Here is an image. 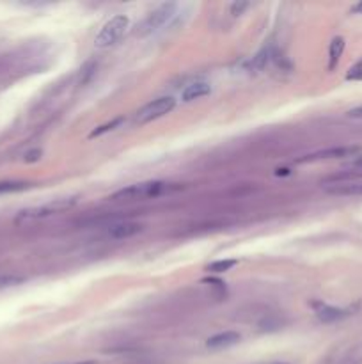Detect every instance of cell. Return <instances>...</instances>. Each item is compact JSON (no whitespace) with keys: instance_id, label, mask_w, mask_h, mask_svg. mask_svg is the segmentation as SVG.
Wrapping results in <instances>:
<instances>
[{"instance_id":"277c9868","label":"cell","mask_w":362,"mask_h":364,"mask_svg":"<svg viewBox=\"0 0 362 364\" xmlns=\"http://www.w3.org/2000/svg\"><path fill=\"white\" fill-rule=\"evenodd\" d=\"M128 25H130L128 16H125V14H115L114 18H110V20L102 27V30H99L94 40V45L98 46V48H107V46L115 45L123 37V34L128 29Z\"/></svg>"},{"instance_id":"ffe728a7","label":"cell","mask_w":362,"mask_h":364,"mask_svg":"<svg viewBox=\"0 0 362 364\" xmlns=\"http://www.w3.org/2000/svg\"><path fill=\"white\" fill-rule=\"evenodd\" d=\"M348 118H352V119H362V107L352 108V110L348 112Z\"/></svg>"},{"instance_id":"6da1fadb","label":"cell","mask_w":362,"mask_h":364,"mask_svg":"<svg viewBox=\"0 0 362 364\" xmlns=\"http://www.w3.org/2000/svg\"><path fill=\"white\" fill-rule=\"evenodd\" d=\"M179 187L165 181H144V183L130 185L126 188H121L112 196L114 201H137V199H149V197H158L164 194L174 192Z\"/></svg>"},{"instance_id":"7402d4cb","label":"cell","mask_w":362,"mask_h":364,"mask_svg":"<svg viewBox=\"0 0 362 364\" xmlns=\"http://www.w3.org/2000/svg\"><path fill=\"white\" fill-rule=\"evenodd\" d=\"M275 174L277 176H280V174H283V176H288V174H291V171H288V169H277Z\"/></svg>"},{"instance_id":"603a6c76","label":"cell","mask_w":362,"mask_h":364,"mask_svg":"<svg viewBox=\"0 0 362 364\" xmlns=\"http://www.w3.org/2000/svg\"><path fill=\"white\" fill-rule=\"evenodd\" d=\"M353 11H357V13H360V14H362V2H360V4H357V6L353 7Z\"/></svg>"},{"instance_id":"d6986e66","label":"cell","mask_w":362,"mask_h":364,"mask_svg":"<svg viewBox=\"0 0 362 364\" xmlns=\"http://www.w3.org/2000/svg\"><path fill=\"white\" fill-rule=\"evenodd\" d=\"M346 167L348 169H359V171H362V153H359L357 157H353V158H350V162L346 164Z\"/></svg>"},{"instance_id":"8fae6325","label":"cell","mask_w":362,"mask_h":364,"mask_svg":"<svg viewBox=\"0 0 362 364\" xmlns=\"http://www.w3.org/2000/svg\"><path fill=\"white\" fill-rule=\"evenodd\" d=\"M210 92H211V87L208 82H194L181 92V98H183V102L188 103V102H194V100L203 98V96H208Z\"/></svg>"},{"instance_id":"ba28073f","label":"cell","mask_w":362,"mask_h":364,"mask_svg":"<svg viewBox=\"0 0 362 364\" xmlns=\"http://www.w3.org/2000/svg\"><path fill=\"white\" fill-rule=\"evenodd\" d=\"M142 231V226L140 224H135V222H119V224H114L110 226L109 229V235L112 236L115 240H123V238H132L135 236L137 233Z\"/></svg>"},{"instance_id":"30bf717a","label":"cell","mask_w":362,"mask_h":364,"mask_svg":"<svg viewBox=\"0 0 362 364\" xmlns=\"http://www.w3.org/2000/svg\"><path fill=\"white\" fill-rule=\"evenodd\" d=\"M346 315H348V313H346L345 309L332 308V305H327V304H319L316 308V316L323 323H332V321L345 318Z\"/></svg>"},{"instance_id":"5bb4252c","label":"cell","mask_w":362,"mask_h":364,"mask_svg":"<svg viewBox=\"0 0 362 364\" xmlns=\"http://www.w3.org/2000/svg\"><path fill=\"white\" fill-rule=\"evenodd\" d=\"M123 123H125V118H123V116H121V118H115V119H112L110 123H107V125H102V126H98V128H96L94 131H91L89 137H91V139L99 137V135L107 133V131H112V130H115V128H119V126H121Z\"/></svg>"},{"instance_id":"7a4b0ae2","label":"cell","mask_w":362,"mask_h":364,"mask_svg":"<svg viewBox=\"0 0 362 364\" xmlns=\"http://www.w3.org/2000/svg\"><path fill=\"white\" fill-rule=\"evenodd\" d=\"M75 203H76L75 197H64V199H55L48 204H43V206L27 208V210H23L18 214L16 224H29V222H36V220L48 219V217L57 215V214H61V212L71 208Z\"/></svg>"},{"instance_id":"cb8c5ba5","label":"cell","mask_w":362,"mask_h":364,"mask_svg":"<svg viewBox=\"0 0 362 364\" xmlns=\"http://www.w3.org/2000/svg\"><path fill=\"white\" fill-rule=\"evenodd\" d=\"M73 364H96V361H82V362H73Z\"/></svg>"},{"instance_id":"4fadbf2b","label":"cell","mask_w":362,"mask_h":364,"mask_svg":"<svg viewBox=\"0 0 362 364\" xmlns=\"http://www.w3.org/2000/svg\"><path fill=\"white\" fill-rule=\"evenodd\" d=\"M236 265H238L236 259H218V261L210 263V265L206 266V270L208 272H213V274H224Z\"/></svg>"},{"instance_id":"8992f818","label":"cell","mask_w":362,"mask_h":364,"mask_svg":"<svg viewBox=\"0 0 362 364\" xmlns=\"http://www.w3.org/2000/svg\"><path fill=\"white\" fill-rule=\"evenodd\" d=\"M360 153L359 146H337V148H327L316 153L306 155L298 158V164H307V162H319V160H337V158H353Z\"/></svg>"},{"instance_id":"2e32d148","label":"cell","mask_w":362,"mask_h":364,"mask_svg":"<svg viewBox=\"0 0 362 364\" xmlns=\"http://www.w3.org/2000/svg\"><path fill=\"white\" fill-rule=\"evenodd\" d=\"M23 281V277L14 276V274H0V290L2 288H9V286L20 284Z\"/></svg>"},{"instance_id":"ac0fdd59","label":"cell","mask_w":362,"mask_h":364,"mask_svg":"<svg viewBox=\"0 0 362 364\" xmlns=\"http://www.w3.org/2000/svg\"><path fill=\"white\" fill-rule=\"evenodd\" d=\"M249 7H250L249 2H234L233 6H231V14H233V16H242Z\"/></svg>"},{"instance_id":"9c48e42d","label":"cell","mask_w":362,"mask_h":364,"mask_svg":"<svg viewBox=\"0 0 362 364\" xmlns=\"http://www.w3.org/2000/svg\"><path fill=\"white\" fill-rule=\"evenodd\" d=\"M325 192L334 196H362V183L359 181H346V183H334L325 187Z\"/></svg>"},{"instance_id":"7c38bea8","label":"cell","mask_w":362,"mask_h":364,"mask_svg":"<svg viewBox=\"0 0 362 364\" xmlns=\"http://www.w3.org/2000/svg\"><path fill=\"white\" fill-rule=\"evenodd\" d=\"M343 52H345V40L343 37H334L332 43L329 46V71L336 69L337 63H339Z\"/></svg>"},{"instance_id":"5b68a950","label":"cell","mask_w":362,"mask_h":364,"mask_svg":"<svg viewBox=\"0 0 362 364\" xmlns=\"http://www.w3.org/2000/svg\"><path fill=\"white\" fill-rule=\"evenodd\" d=\"M176 107V100L172 96H162V98H156L153 102H149L148 105H144L140 110L137 112L135 119L137 123H149L155 121L158 118H164L165 114L172 110Z\"/></svg>"},{"instance_id":"44dd1931","label":"cell","mask_w":362,"mask_h":364,"mask_svg":"<svg viewBox=\"0 0 362 364\" xmlns=\"http://www.w3.org/2000/svg\"><path fill=\"white\" fill-rule=\"evenodd\" d=\"M39 157H41V151H39V149H36V151H32V153L27 155L25 160H27V162H34V160H37V158H39Z\"/></svg>"},{"instance_id":"9a60e30c","label":"cell","mask_w":362,"mask_h":364,"mask_svg":"<svg viewBox=\"0 0 362 364\" xmlns=\"http://www.w3.org/2000/svg\"><path fill=\"white\" fill-rule=\"evenodd\" d=\"M25 188H29V183H25V181H2L0 183V194L22 192Z\"/></svg>"},{"instance_id":"52a82bcc","label":"cell","mask_w":362,"mask_h":364,"mask_svg":"<svg viewBox=\"0 0 362 364\" xmlns=\"http://www.w3.org/2000/svg\"><path fill=\"white\" fill-rule=\"evenodd\" d=\"M240 339H242L240 332L224 331V332H218V334L211 336V338L206 341V347L211 348V350H220V348H229V347H233V344L240 343Z\"/></svg>"},{"instance_id":"e0dca14e","label":"cell","mask_w":362,"mask_h":364,"mask_svg":"<svg viewBox=\"0 0 362 364\" xmlns=\"http://www.w3.org/2000/svg\"><path fill=\"white\" fill-rule=\"evenodd\" d=\"M346 80H362V59L348 69V73H346Z\"/></svg>"},{"instance_id":"3957f363","label":"cell","mask_w":362,"mask_h":364,"mask_svg":"<svg viewBox=\"0 0 362 364\" xmlns=\"http://www.w3.org/2000/svg\"><path fill=\"white\" fill-rule=\"evenodd\" d=\"M176 9H178V6H176L174 2L162 4V6L156 7L153 13H149L148 16H146V20L140 23V27H138L137 34L138 36H149V34L158 32L160 29H164L165 25H169L172 18L176 16Z\"/></svg>"}]
</instances>
